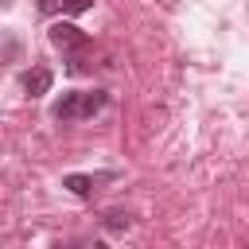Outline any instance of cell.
Returning a JSON list of instances; mask_svg holds the SVG:
<instances>
[{"label": "cell", "mask_w": 249, "mask_h": 249, "mask_svg": "<svg viewBox=\"0 0 249 249\" xmlns=\"http://www.w3.org/2000/svg\"><path fill=\"white\" fill-rule=\"evenodd\" d=\"M101 105H105V93H101V89H93V93H82V109H86V117H93Z\"/></svg>", "instance_id": "5"}, {"label": "cell", "mask_w": 249, "mask_h": 249, "mask_svg": "<svg viewBox=\"0 0 249 249\" xmlns=\"http://www.w3.org/2000/svg\"><path fill=\"white\" fill-rule=\"evenodd\" d=\"M62 187H70L74 195H89V191H93V179H89V175H66Z\"/></svg>", "instance_id": "4"}, {"label": "cell", "mask_w": 249, "mask_h": 249, "mask_svg": "<svg viewBox=\"0 0 249 249\" xmlns=\"http://www.w3.org/2000/svg\"><path fill=\"white\" fill-rule=\"evenodd\" d=\"M35 4H39V12H54L62 0H35Z\"/></svg>", "instance_id": "8"}, {"label": "cell", "mask_w": 249, "mask_h": 249, "mask_svg": "<svg viewBox=\"0 0 249 249\" xmlns=\"http://www.w3.org/2000/svg\"><path fill=\"white\" fill-rule=\"evenodd\" d=\"M54 117H58V121H78V117H86L82 93H62V101L54 105Z\"/></svg>", "instance_id": "3"}, {"label": "cell", "mask_w": 249, "mask_h": 249, "mask_svg": "<svg viewBox=\"0 0 249 249\" xmlns=\"http://www.w3.org/2000/svg\"><path fill=\"white\" fill-rule=\"evenodd\" d=\"M23 89H27L31 97H43V93L51 89V70H47V66H35V70H27V78H23Z\"/></svg>", "instance_id": "2"}, {"label": "cell", "mask_w": 249, "mask_h": 249, "mask_svg": "<svg viewBox=\"0 0 249 249\" xmlns=\"http://www.w3.org/2000/svg\"><path fill=\"white\" fill-rule=\"evenodd\" d=\"M51 43H54L58 51H74V54H78V51H86L89 39H86V31H78L74 23H54V27H51Z\"/></svg>", "instance_id": "1"}, {"label": "cell", "mask_w": 249, "mask_h": 249, "mask_svg": "<svg viewBox=\"0 0 249 249\" xmlns=\"http://www.w3.org/2000/svg\"><path fill=\"white\" fill-rule=\"evenodd\" d=\"M105 230H113V233H117V230H128V214L109 210V214H105Z\"/></svg>", "instance_id": "6"}, {"label": "cell", "mask_w": 249, "mask_h": 249, "mask_svg": "<svg viewBox=\"0 0 249 249\" xmlns=\"http://www.w3.org/2000/svg\"><path fill=\"white\" fill-rule=\"evenodd\" d=\"M89 4H93V0H62V8H66L70 16H78V12H89Z\"/></svg>", "instance_id": "7"}]
</instances>
